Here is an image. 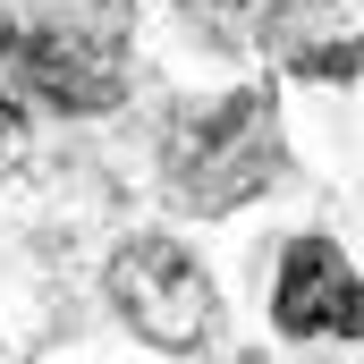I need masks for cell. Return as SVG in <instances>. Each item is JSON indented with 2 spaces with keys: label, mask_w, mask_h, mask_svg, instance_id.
Masks as SVG:
<instances>
[{
  "label": "cell",
  "mask_w": 364,
  "mask_h": 364,
  "mask_svg": "<svg viewBox=\"0 0 364 364\" xmlns=\"http://www.w3.org/2000/svg\"><path fill=\"white\" fill-rule=\"evenodd\" d=\"M161 170H170V195L186 212H237V203H255L279 178L272 93L237 85L220 102H203V110H178V127L161 144Z\"/></svg>",
  "instance_id": "cell-1"
},
{
  "label": "cell",
  "mask_w": 364,
  "mask_h": 364,
  "mask_svg": "<svg viewBox=\"0 0 364 364\" xmlns=\"http://www.w3.org/2000/svg\"><path fill=\"white\" fill-rule=\"evenodd\" d=\"M127 93V51L119 34H85V26H26L0 9V110H60V119H102Z\"/></svg>",
  "instance_id": "cell-2"
},
{
  "label": "cell",
  "mask_w": 364,
  "mask_h": 364,
  "mask_svg": "<svg viewBox=\"0 0 364 364\" xmlns=\"http://www.w3.org/2000/svg\"><path fill=\"white\" fill-rule=\"evenodd\" d=\"M110 305L136 339H153L161 356H195L220 322V296H212V272L186 255L178 237H127L110 255Z\"/></svg>",
  "instance_id": "cell-3"
},
{
  "label": "cell",
  "mask_w": 364,
  "mask_h": 364,
  "mask_svg": "<svg viewBox=\"0 0 364 364\" xmlns=\"http://www.w3.org/2000/svg\"><path fill=\"white\" fill-rule=\"evenodd\" d=\"M272 331L279 339H364V279L331 237H288L272 279Z\"/></svg>",
  "instance_id": "cell-4"
},
{
  "label": "cell",
  "mask_w": 364,
  "mask_h": 364,
  "mask_svg": "<svg viewBox=\"0 0 364 364\" xmlns=\"http://www.w3.org/2000/svg\"><path fill=\"white\" fill-rule=\"evenodd\" d=\"M356 34V17H348V0H272L263 17H255V43L272 51L279 68L296 77L305 60H322L331 43H348Z\"/></svg>",
  "instance_id": "cell-5"
},
{
  "label": "cell",
  "mask_w": 364,
  "mask_h": 364,
  "mask_svg": "<svg viewBox=\"0 0 364 364\" xmlns=\"http://www.w3.org/2000/svg\"><path fill=\"white\" fill-rule=\"evenodd\" d=\"M178 17L195 26L203 51H246L255 43V9L246 0H178Z\"/></svg>",
  "instance_id": "cell-6"
},
{
  "label": "cell",
  "mask_w": 364,
  "mask_h": 364,
  "mask_svg": "<svg viewBox=\"0 0 364 364\" xmlns=\"http://www.w3.org/2000/svg\"><path fill=\"white\" fill-rule=\"evenodd\" d=\"M296 77H305V85H364V26L348 34V43H331L322 60H305Z\"/></svg>",
  "instance_id": "cell-7"
},
{
  "label": "cell",
  "mask_w": 364,
  "mask_h": 364,
  "mask_svg": "<svg viewBox=\"0 0 364 364\" xmlns=\"http://www.w3.org/2000/svg\"><path fill=\"white\" fill-rule=\"evenodd\" d=\"M51 9H60V26H85V34H119L136 0H51Z\"/></svg>",
  "instance_id": "cell-8"
}]
</instances>
